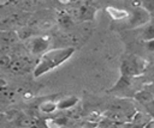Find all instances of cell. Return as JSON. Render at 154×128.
<instances>
[{
  "mask_svg": "<svg viewBox=\"0 0 154 128\" xmlns=\"http://www.w3.org/2000/svg\"><path fill=\"white\" fill-rule=\"evenodd\" d=\"M73 53H75L73 47L53 48V49H48L47 51L42 53L38 62L36 63V66L34 68V77L38 78V77L46 74L47 72L59 67L65 61H67L72 56Z\"/></svg>",
  "mask_w": 154,
  "mask_h": 128,
  "instance_id": "6da1fadb",
  "label": "cell"
},
{
  "mask_svg": "<svg viewBox=\"0 0 154 128\" xmlns=\"http://www.w3.org/2000/svg\"><path fill=\"white\" fill-rule=\"evenodd\" d=\"M148 60L138 56V55H129L124 57L120 65V77H125L129 79L138 78L144 74L148 68Z\"/></svg>",
  "mask_w": 154,
  "mask_h": 128,
  "instance_id": "7a4b0ae2",
  "label": "cell"
},
{
  "mask_svg": "<svg viewBox=\"0 0 154 128\" xmlns=\"http://www.w3.org/2000/svg\"><path fill=\"white\" fill-rule=\"evenodd\" d=\"M152 19L150 13L144 7H136L130 13V17L126 22L120 23L123 29H141Z\"/></svg>",
  "mask_w": 154,
  "mask_h": 128,
  "instance_id": "3957f363",
  "label": "cell"
},
{
  "mask_svg": "<svg viewBox=\"0 0 154 128\" xmlns=\"http://www.w3.org/2000/svg\"><path fill=\"white\" fill-rule=\"evenodd\" d=\"M135 99L146 109V111L154 117V96L148 90H141L134 95Z\"/></svg>",
  "mask_w": 154,
  "mask_h": 128,
  "instance_id": "277c9868",
  "label": "cell"
},
{
  "mask_svg": "<svg viewBox=\"0 0 154 128\" xmlns=\"http://www.w3.org/2000/svg\"><path fill=\"white\" fill-rule=\"evenodd\" d=\"M106 11H107V13L111 16V18L113 20H119L120 23H124L130 17V12H128L126 10H122V8L108 6V7H106Z\"/></svg>",
  "mask_w": 154,
  "mask_h": 128,
  "instance_id": "5b68a950",
  "label": "cell"
},
{
  "mask_svg": "<svg viewBox=\"0 0 154 128\" xmlns=\"http://www.w3.org/2000/svg\"><path fill=\"white\" fill-rule=\"evenodd\" d=\"M141 38L144 42L154 39V18H152L143 28H141Z\"/></svg>",
  "mask_w": 154,
  "mask_h": 128,
  "instance_id": "8992f818",
  "label": "cell"
},
{
  "mask_svg": "<svg viewBox=\"0 0 154 128\" xmlns=\"http://www.w3.org/2000/svg\"><path fill=\"white\" fill-rule=\"evenodd\" d=\"M48 41L47 37H36L31 41V49L34 53H41V51H47L46 48H47V44H48Z\"/></svg>",
  "mask_w": 154,
  "mask_h": 128,
  "instance_id": "52a82bcc",
  "label": "cell"
},
{
  "mask_svg": "<svg viewBox=\"0 0 154 128\" xmlns=\"http://www.w3.org/2000/svg\"><path fill=\"white\" fill-rule=\"evenodd\" d=\"M77 100H78V99H77L76 97H69V98H65V99H63V100H60V102L58 103V108H60V109L70 108V106L75 105Z\"/></svg>",
  "mask_w": 154,
  "mask_h": 128,
  "instance_id": "ba28073f",
  "label": "cell"
},
{
  "mask_svg": "<svg viewBox=\"0 0 154 128\" xmlns=\"http://www.w3.org/2000/svg\"><path fill=\"white\" fill-rule=\"evenodd\" d=\"M142 6L150 13L152 18H154V1L153 0L152 1H144V2H142Z\"/></svg>",
  "mask_w": 154,
  "mask_h": 128,
  "instance_id": "9c48e42d",
  "label": "cell"
},
{
  "mask_svg": "<svg viewBox=\"0 0 154 128\" xmlns=\"http://www.w3.org/2000/svg\"><path fill=\"white\" fill-rule=\"evenodd\" d=\"M144 44H146V47H147L148 50L154 51V39H153V41H148V42H146Z\"/></svg>",
  "mask_w": 154,
  "mask_h": 128,
  "instance_id": "30bf717a",
  "label": "cell"
}]
</instances>
